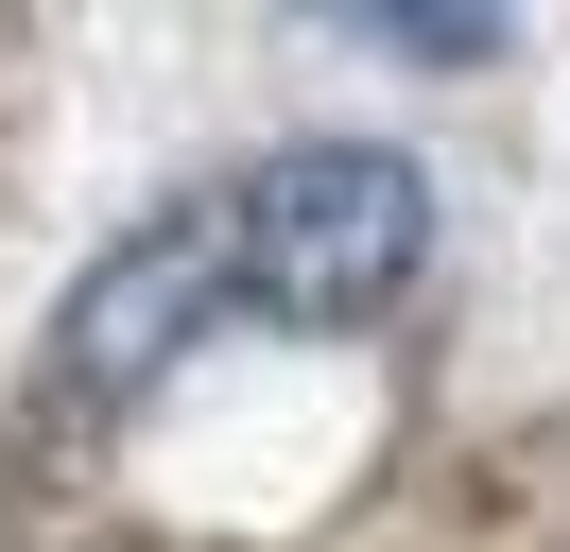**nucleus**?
<instances>
[{
    "label": "nucleus",
    "mask_w": 570,
    "mask_h": 552,
    "mask_svg": "<svg viewBox=\"0 0 570 552\" xmlns=\"http://www.w3.org/2000/svg\"><path fill=\"white\" fill-rule=\"evenodd\" d=\"M346 34H381V52H432V69H450V52H484L501 18H346Z\"/></svg>",
    "instance_id": "7ed1b4c3"
},
{
    "label": "nucleus",
    "mask_w": 570,
    "mask_h": 552,
    "mask_svg": "<svg viewBox=\"0 0 570 552\" xmlns=\"http://www.w3.org/2000/svg\"><path fill=\"white\" fill-rule=\"evenodd\" d=\"M208 328H243V294H225V225H208V190H190V207L121 225L105 259L70 276V310H52L36 379H18V414H36L52 448H87V432H121V414H139Z\"/></svg>",
    "instance_id": "f03ea898"
},
{
    "label": "nucleus",
    "mask_w": 570,
    "mask_h": 552,
    "mask_svg": "<svg viewBox=\"0 0 570 552\" xmlns=\"http://www.w3.org/2000/svg\"><path fill=\"white\" fill-rule=\"evenodd\" d=\"M243 328H381L432 276V190L397 138H277L208 190Z\"/></svg>",
    "instance_id": "f257e3e1"
}]
</instances>
